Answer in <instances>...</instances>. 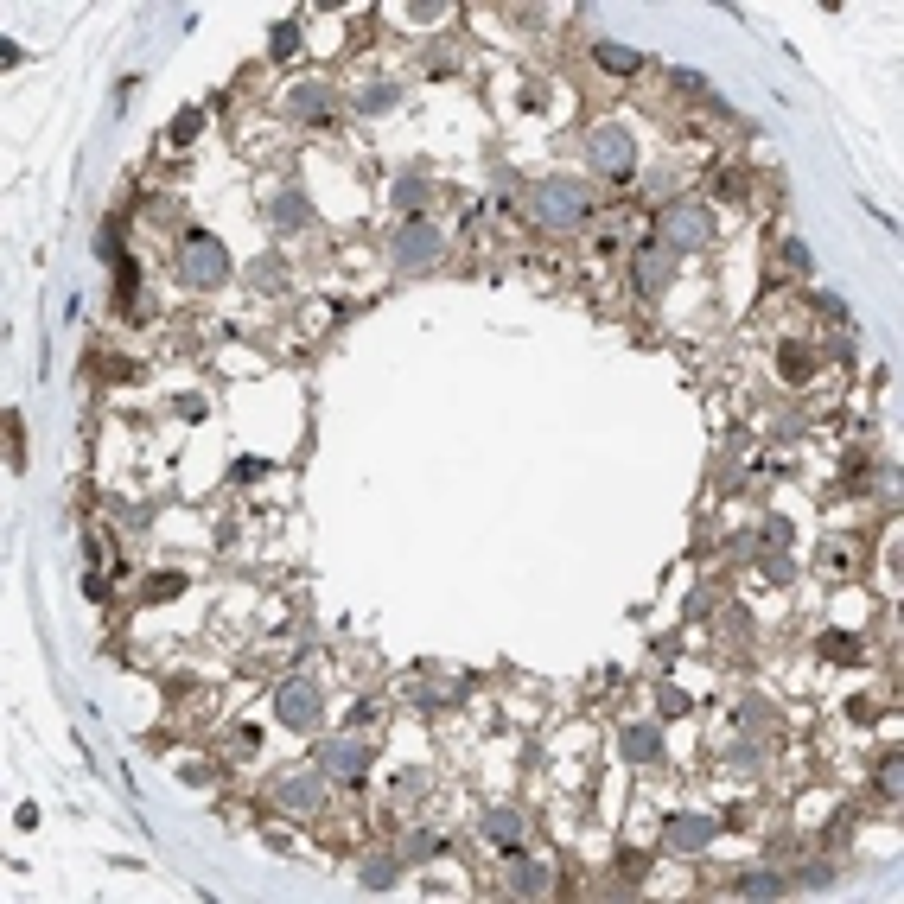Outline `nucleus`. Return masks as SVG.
<instances>
[{"label":"nucleus","instance_id":"7ed1b4c3","mask_svg":"<svg viewBox=\"0 0 904 904\" xmlns=\"http://www.w3.org/2000/svg\"><path fill=\"white\" fill-rule=\"evenodd\" d=\"M656 236H663L675 255H688V249H707V236H714V217H707L701 204H669V211L656 217Z\"/></svg>","mask_w":904,"mask_h":904},{"label":"nucleus","instance_id":"39448f33","mask_svg":"<svg viewBox=\"0 0 904 904\" xmlns=\"http://www.w3.org/2000/svg\"><path fill=\"white\" fill-rule=\"evenodd\" d=\"M669 281H675V249L650 230V236H643V249H637V293H650V300H656Z\"/></svg>","mask_w":904,"mask_h":904},{"label":"nucleus","instance_id":"0eeeda50","mask_svg":"<svg viewBox=\"0 0 904 904\" xmlns=\"http://www.w3.org/2000/svg\"><path fill=\"white\" fill-rule=\"evenodd\" d=\"M274 714H281V726L312 733V726H319V688H312V682H281V694H274Z\"/></svg>","mask_w":904,"mask_h":904},{"label":"nucleus","instance_id":"2eb2a0df","mask_svg":"<svg viewBox=\"0 0 904 904\" xmlns=\"http://www.w3.org/2000/svg\"><path fill=\"white\" fill-rule=\"evenodd\" d=\"M484 834L503 841V847H516V841H523V815H516V809H484Z\"/></svg>","mask_w":904,"mask_h":904},{"label":"nucleus","instance_id":"f03ea898","mask_svg":"<svg viewBox=\"0 0 904 904\" xmlns=\"http://www.w3.org/2000/svg\"><path fill=\"white\" fill-rule=\"evenodd\" d=\"M179 274L191 287H223L230 281V255H223V242L217 236H185V249H179Z\"/></svg>","mask_w":904,"mask_h":904},{"label":"nucleus","instance_id":"412c9836","mask_svg":"<svg viewBox=\"0 0 904 904\" xmlns=\"http://www.w3.org/2000/svg\"><path fill=\"white\" fill-rule=\"evenodd\" d=\"M268 51H274V58H293V51H300V32H293V26H274Z\"/></svg>","mask_w":904,"mask_h":904},{"label":"nucleus","instance_id":"1a4fd4ad","mask_svg":"<svg viewBox=\"0 0 904 904\" xmlns=\"http://www.w3.org/2000/svg\"><path fill=\"white\" fill-rule=\"evenodd\" d=\"M663 841L675 847V854H694V847H707V841H714V822H707V815H669Z\"/></svg>","mask_w":904,"mask_h":904},{"label":"nucleus","instance_id":"393cba45","mask_svg":"<svg viewBox=\"0 0 904 904\" xmlns=\"http://www.w3.org/2000/svg\"><path fill=\"white\" fill-rule=\"evenodd\" d=\"M147 593H153V599H172V593H185V580H179V573H160V580H153Z\"/></svg>","mask_w":904,"mask_h":904},{"label":"nucleus","instance_id":"b1692460","mask_svg":"<svg viewBox=\"0 0 904 904\" xmlns=\"http://www.w3.org/2000/svg\"><path fill=\"white\" fill-rule=\"evenodd\" d=\"M784 376H790V382H803V376H809V357H803V351H796V344H790V351H784Z\"/></svg>","mask_w":904,"mask_h":904},{"label":"nucleus","instance_id":"423d86ee","mask_svg":"<svg viewBox=\"0 0 904 904\" xmlns=\"http://www.w3.org/2000/svg\"><path fill=\"white\" fill-rule=\"evenodd\" d=\"M319 771L338 777V784H357V777L370 771V745L363 739H325L319 745Z\"/></svg>","mask_w":904,"mask_h":904},{"label":"nucleus","instance_id":"ddd939ff","mask_svg":"<svg viewBox=\"0 0 904 904\" xmlns=\"http://www.w3.org/2000/svg\"><path fill=\"white\" fill-rule=\"evenodd\" d=\"M268 211H274V223H281V230H306V223H312V204L300 198V191H274Z\"/></svg>","mask_w":904,"mask_h":904},{"label":"nucleus","instance_id":"4468645a","mask_svg":"<svg viewBox=\"0 0 904 904\" xmlns=\"http://www.w3.org/2000/svg\"><path fill=\"white\" fill-rule=\"evenodd\" d=\"M593 58H599V71H612V77H637L643 71V58L631 45H593Z\"/></svg>","mask_w":904,"mask_h":904},{"label":"nucleus","instance_id":"9d476101","mask_svg":"<svg viewBox=\"0 0 904 904\" xmlns=\"http://www.w3.org/2000/svg\"><path fill=\"white\" fill-rule=\"evenodd\" d=\"M319 777H287V784L281 790H274V803H281L287 815H312V809H319Z\"/></svg>","mask_w":904,"mask_h":904},{"label":"nucleus","instance_id":"bb28decb","mask_svg":"<svg viewBox=\"0 0 904 904\" xmlns=\"http://www.w3.org/2000/svg\"><path fill=\"white\" fill-rule=\"evenodd\" d=\"M675 90H688V96H714V90H707V77H694V71H675Z\"/></svg>","mask_w":904,"mask_h":904},{"label":"nucleus","instance_id":"20e7f679","mask_svg":"<svg viewBox=\"0 0 904 904\" xmlns=\"http://www.w3.org/2000/svg\"><path fill=\"white\" fill-rule=\"evenodd\" d=\"M440 249H446V236H440V223H427V217H414V223H402L395 230V268H433L440 262Z\"/></svg>","mask_w":904,"mask_h":904},{"label":"nucleus","instance_id":"dca6fc26","mask_svg":"<svg viewBox=\"0 0 904 904\" xmlns=\"http://www.w3.org/2000/svg\"><path fill=\"white\" fill-rule=\"evenodd\" d=\"M293 115L300 121H332V96H325L319 83H306V90H293Z\"/></svg>","mask_w":904,"mask_h":904},{"label":"nucleus","instance_id":"f3484780","mask_svg":"<svg viewBox=\"0 0 904 904\" xmlns=\"http://www.w3.org/2000/svg\"><path fill=\"white\" fill-rule=\"evenodd\" d=\"M815 650H822L828 663H860V637H854V631H828Z\"/></svg>","mask_w":904,"mask_h":904},{"label":"nucleus","instance_id":"f257e3e1","mask_svg":"<svg viewBox=\"0 0 904 904\" xmlns=\"http://www.w3.org/2000/svg\"><path fill=\"white\" fill-rule=\"evenodd\" d=\"M529 217L542 223V230H580L586 217H593V191L573 185V179H548L529 191Z\"/></svg>","mask_w":904,"mask_h":904},{"label":"nucleus","instance_id":"a211bd4d","mask_svg":"<svg viewBox=\"0 0 904 904\" xmlns=\"http://www.w3.org/2000/svg\"><path fill=\"white\" fill-rule=\"evenodd\" d=\"M733 892L739 898H784V879H777V873H745Z\"/></svg>","mask_w":904,"mask_h":904},{"label":"nucleus","instance_id":"9b49d317","mask_svg":"<svg viewBox=\"0 0 904 904\" xmlns=\"http://www.w3.org/2000/svg\"><path fill=\"white\" fill-rule=\"evenodd\" d=\"M618 752L624 758H631V764H650V758H663V739H656V726H624V733H618Z\"/></svg>","mask_w":904,"mask_h":904},{"label":"nucleus","instance_id":"4be33fe9","mask_svg":"<svg viewBox=\"0 0 904 904\" xmlns=\"http://www.w3.org/2000/svg\"><path fill=\"white\" fill-rule=\"evenodd\" d=\"M198 128H204V115H198V109H179V121H172V141H191Z\"/></svg>","mask_w":904,"mask_h":904},{"label":"nucleus","instance_id":"6ab92c4d","mask_svg":"<svg viewBox=\"0 0 904 904\" xmlns=\"http://www.w3.org/2000/svg\"><path fill=\"white\" fill-rule=\"evenodd\" d=\"M395 96H402L395 83H376V90H363V96H357V109H363V115H389V109H395Z\"/></svg>","mask_w":904,"mask_h":904},{"label":"nucleus","instance_id":"f8f14e48","mask_svg":"<svg viewBox=\"0 0 904 904\" xmlns=\"http://www.w3.org/2000/svg\"><path fill=\"white\" fill-rule=\"evenodd\" d=\"M510 892H516V898H542V892H554V873H548V866H542V860H523V854H516V873H510Z\"/></svg>","mask_w":904,"mask_h":904},{"label":"nucleus","instance_id":"6e6552de","mask_svg":"<svg viewBox=\"0 0 904 904\" xmlns=\"http://www.w3.org/2000/svg\"><path fill=\"white\" fill-rule=\"evenodd\" d=\"M593 166L605 172V179H631V166H637L631 134H624V128H599L593 134Z\"/></svg>","mask_w":904,"mask_h":904},{"label":"nucleus","instance_id":"5701e85b","mask_svg":"<svg viewBox=\"0 0 904 904\" xmlns=\"http://www.w3.org/2000/svg\"><path fill=\"white\" fill-rule=\"evenodd\" d=\"M395 198H402L408 211H421V204H427V185H421V179H402V185H395Z\"/></svg>","mask_w":904,"mask_h":904},{"label":"nucleus","instance_id":"aec40b11","mask_svg":"<svg viewBox=\"0 0 904 904\" xmlns=\"http://www.w3.org/2000/svg\"><path fill=\"white\" fill-rule=\"evenodd\" d=\"M389 879H395V860H389V854H376L370 866H363V885H376V892H382Z\"/></svg>","mask_w":904,"mask_h":904},{"label":"nucleus","instance_id":"a878e982","mask_svg":"<svg viewBox=\"0 0 904 904\" xmlns=\"http://www.w3.org/2000/svg\"><path fill=\"white\" fill-rule=\"evenodd\" d=\"M656 701H663V714H688V694L669 688V682H663V694H656Z\"/></svg>","mask_w":904,"mask_h":904}]
</instances>
